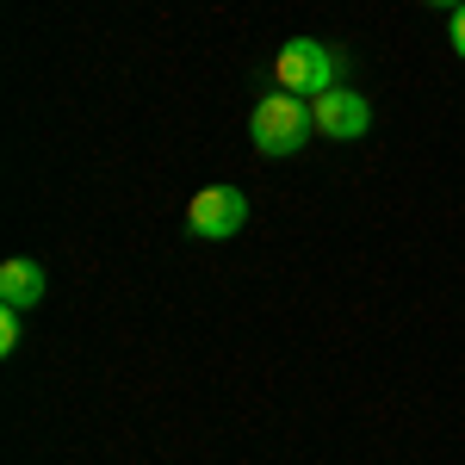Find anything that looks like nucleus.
<instances>
[{
  "label": "nucleus",
  "instance_id": "nucleus-1",
  "mask_svg": "<svg viewBox=\"0 0 465 465\" xmlns=\"http://www.w3.org/2000/svg\"><path fill=\"white\" fill-rule=\"evenodd\" d=\"M311 131H317L311 100H298V94H286V87H273V94L249 112V143H254V155H267V162L298 155V149L311 143Z\"/></svg>",
  "mask_w": 465,
  "mask_h": 465
},
{
  "label": "nucleus",
  "instance_id": "nucleus-2",
  "mask_svg": "<svg viewBox=\"0 0 465 465\" xmlns=\"http://www.w3.org/2000/svg\"><path fill=\"white\" fill-rule=\"evenodd\" d=\"M273 81L298 94V100H317L335 87V56H329V44L317 37H286V50L273 56Z\"/></svg>",
  "mask_w": 465,
  "mask_h": 465
},
{
  "label": "nucleus",
  "instance_id": "nucleus-3",
  "mask_svg": "<svg viewBox=\"0 0 465 465\" xmlns=\"http://www.w3.org/2000/svg\"><path fill=\"white\" fill-rule=\"evenodd\" d=\"M242 223H249V199H242L236 186H199V193L186 199V230H193L199 242H230Z\"/></svg>",
  "mask_w": 465,
  "mask_h": 465
},
{
  "label": "nucleus",
  "instance_id": "nucleus-4",
  "mask_svg": "<svg viewBox=\"0 0 465 465\" xmlns=\"http://www.w3.org/2000/svg\"><path fill=\"white\" fill-rule=\"evenodd\" d=\"M311 118H317L322 137H335V143H360L366 131H372V100L354 94V87H329L311 100Z\"/></svg>",
  "mask_w": 465,
  "mask_h": 465
},
{
  "label": "nucleus",
  "instance_id": "nucleus-5",
  "mask_svg": "<svg viewBox=\"0 0 465 465\" xmlns=\"http://www.w3.org/2000/svg\"><path fill=\"white\" fill-rule=\"evenodd\" d=\"M44 292H50V280H44V267H37L32 254H13V261L0 267V304H6V311H37Z\"/></svg>",
  "mask_w": 465,
  "mask_h": 465
},
{
  "label": "nucleus",
  "instance_id": "nucleus-6",
  "mask_svg": "<svg viewBox=\"0 0 465 465\" xmlns=\"http://www.w3.org/2000/svg\"><path fill=\"white\" fill-rule=\"evenodd\" d=\"M25 311H6V304H0V354H13V348H19V335H25Z\"/></svg>",
  "mask_w": 465,
  "mask_h": 465
},
{
  "label": "nucleus",
  "instance_id": "nucleus-7",
  "mask_svg": "<svg viewBox=\"0 0 465 465\" xmlns=\"http://www.w3.org/2000/svg\"><path fill=\"white\" fill-rule=\"evenodd\" d=\"M447 37H453V56H460V63H465V6H460V13H453V25H447Z\"/></svg>",
  "mask_w": 465,
  "mask_h": 465
},
{
  "label": "nucleus",
  "instance_id": "nucleus-8",
  "mask_svg": "<svg viewBox=\"0 0 465 465\" xmlns=\"http://www.w3.org/2000/svg\"><path fill=\"white\" fill-rule=\"evenodd\" d=\"M429 6H453V13H460V0H429Z\"/></svg>",
  "mask_w": 465,
  "mask_h": 465
}]
</instances>
